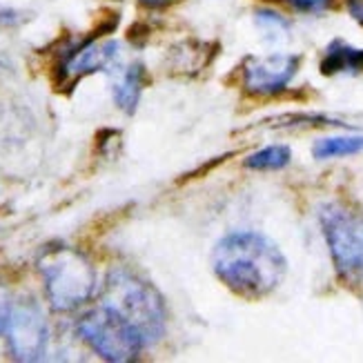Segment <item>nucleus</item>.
Here are the masks:
<instances>
[{
    "instance_id": "a211bd4d",
    "label": "nucleus",
    "mask_w": 363,
    "mask_h": 363,
    "mask_svg": "<svg viewBox=\"0 0 363 363\" xmlns=\"http://www.w3.org/2000/svg\"><path fill=\"white\" fill-rule=\"evenodd\" d=\"M138 3L143 5L145 9L159 11V9H165V7H169L172 3H177V0H138Z\"/></svg>"
},
{
    "instance_id": "20e7f679",
    "label": "nucleus",
    "mask_w": 363,
    "mask_h": 363,
    "mask_svg": "<svg viewBox=\"0 0 363 363\" xmlns=\"http://www.w3.org/2000/svg\"><path fill=\"white\" fill-rule=\"evenodd\" d=\"M319 220L337 274L348 286H363V214L335 201L323 205Z\"/></svg>"
},
{
    "instance_id": "39448f33",
    "label": "nucleus",
    "mask_w": 363,
    "mask_h": 363,
    "mask_svg": "<svg viewBox=\"0 0 363 363\" xmlns=\"http://www.w3.org/2000/svg\"><path fill=\"white\" fill-rule=\"evenodd\" d=\"M76 333L101 359L112 363L134 361L145 350L134 330L103 303L87 310L78 319Z\"/></svg>"
},
{
    "instance_id": "423d86ee",
    "label": "nucleus",
    "mask_w": 363,
    "mask_h": 363,
    "mask_svg": "<svg viewBox=\"0 0 363 363\" xmlns=\"http://www.w3.org/2000/svg\"><path fill=\"white\" fill-rule=\"evenodd\" d=\"M7 352L13 361L36 363L45 359L47 343H50V325L40 303L31 296L13 301L11 314L5 328Z\"/></svg>"
},
{
    "instance_id": "f257e3e1",
    "label": "nucleus",
    "mask_w": 363,
    "mask_h": 363,
    "mask_svg": "<svg viewBox=\"0 0 363 363\" xmlns=\"http://www.w3.org/2000/svg\"><path fill=\"white\" fill-rule=\"evenodd\" d=\"M212 270L234 294L263 298L286 279L288 261L270 236L255 230H236L214 245Z\"/></svg>"
},
{
    "instance_id": "f8f14e48",
    "label": "nucleus",
    "mask_w": 363,
    "mask_h": 363,
    "mask_svg": "<svg viewBox=\"0 0 363 363\" xmlns=\"http://www.w3.org/2000/svg\"><path fill=\"white\" fill-rule=\"evenodd\" d=\"M292 161V152L288 145H267L255 154H250L245 159V167L270 172V169H283Z\"/></svg>"
},
{
    "instance_id": "f3484780",
    "label": "nucleus",
    "mask_w": 363,
    "mask_h": 363,
    "mask_svg": "<svg viewBox=\"0 0 363 363\" xmlns=\"http://www.w3.org/2000/svg\"><path fill=\"white\" fill-rule=\"evenodd\" d=\"M16 23H21V16H18V11L0 7V25H16Z\"/></svg>"
},
{
    "instance_id": "ddd939ff",
    "label": "nucleus",
    "mask_w": 363,
    "mask_h": 363,
    "mask_svg": "<svg viewBox=\"0 0 363 363\" xmlns=\"http://www.w3.org/2000/svg\"><path fill=\"white\" fill-rule=\"evenodd\" d=\"M255 21L261 29V34L270 40V43H279L286 40L290 34V21L283 13L274 11V9H259Z\"/></svg>"
},
{
    "instance_id": "6e6552de",
    "label": "nucleus",
    "mask_w": 363,
    "mask_h": 363,
    "mask_svg": "<svg viewBox=\"0 0 363 363\" xmlns=\"http://www.w3.org/2000/svg\"><path fill=\"white\" fill-rule=\"evenodd\" d=\"M301 58L296 54L252 56L243 65V87L252 96H274L286 89L298 72Z\"/></svg>"
},
{
    "instance_id": "4468645a",
    "label": "nucleus",
    "mask_w": 363,
    "mask_h": 363,
    "mask_svg": "<svg viewBox=\"0 0 363 363\" xmlns=\"http://www.w3.org/2000/svg\"><path fill=\"white\" fill-rule=\"evenodd\" d=\"M281 3H286L290 9H294L298 13L319 16V13H325L330 7H333L335 0H281Z\"/></svg>"
},
{
    "instance_id": "f03ea898",
    "label": "nucleus",
    "mask_w": 363,
    "mask_h": 363,
    "mask_svg": "<svg viewBox=\"0 0 363 363\" xmlns=\"http://www.w3.org/2000/svg\"><path fill=\"white\" fill-rule=\"evenodd\" d=\"M101 303L116 312L134 330L145 348L163 339L167 328V308L163 296L154 288V283L130 267L121 265L109 270L103 283Z\"/></svg>"
},
{
    "instance_id": "9d476101",
    "label": "nucleus",
    "mask_w": 363,
    "mask_h": 363,
    "mask_svg": "<svg viewBox=\"0 0 363 363\" xmlns=\"http://www.w3.org/2000/svg\"><path fill=\"white\" fill-rule=\"evenodd\" d=\"M363 69V50L343 43L333 40L323 52L321 58V72L333 76V74H354Z\"/></svg>"
},
{
    "instance_id": "dca6fc26",
    "label": "nucleus",
    "mask_w": 363,
    "mask_h": 363,
    "mask_svg": "<svg viewBox=\"0 0 363 363\" xmlns=\"http://www.w3.org/2000/svg\"><path fill=\"white\" fill-rule=\"evenodd\" d=\"M345 9L359 25H363V0H345Z\"/></svg>"
},
{
    "instance_id": "7ed1b4c3",
    "label": "nucleus",
    "mask_w": 363,
    "mask_h": 363,
    "mask_svg": "<svg viewBox=\"0 0 363 363\" xmlns=\"http://www.w3.org/2000/svg\"><path fill=\"white\" fill-rule=\"evenodd\" d=\"M45 296L52 310L74 312L96 292V270L81 250L69 245H50L38 259Z\"/></svg>"
},
{
    "instance_id": "1a4fd4ad",
    "label": "nucleus",
    "mask_w": 363,
    "mask_h": 363,
    "mask_svg": "<svg viewBox=\"0 0 363 363\" xmlns=\"http://www.w3.org/2000/svg\"><path fill=\"white\" fill-rule=\"evenodd\" d=\"M147 72L143 62H132V65L118 69L116 67V81L112 85V96L118 109H123L125 114H134L140 94L145 89Z\"/></svg>"
},
{
    "instance_id": "2eb2a0df",
    "label": "nucleus",
    "mask_w": 363,
    "mask_h": 363,
    "mask_svg": "<svg viewBox=\"0 0 363 363\" xmlns=\"http://www.w3.org/2000/svg\"><path fill=\"white\" fill-rule=\"evenodd\" d=\"M11 292L9 288L5 286L3 281H0V335H5V328H7V321H9V314H11Z\"/></svg>"
},
{
    "instance_id": "9b49d317",
    "label": "nucleus",
    "mask_w": 363,
    "mask_h": 363,
    "mask_svg": "<svg viewBox=\"0 0 363 363\" xmlns=\"http://www.w3.org/2000/svg\"><path fill=\"white\" fill-rule=\"evenodd\" d=\"M363 152V136H328L319 138L312 147L314 159H341V156H352Z\"/></svg>"
},
{
    "instance_id": "0eeeda50",
    "label": "nucleus",
    "mask_w": 363,
    "mask_h": 363,
    "mask_svg": "<svg viewBox=\"0 0 363 363\" xmlns=\"http://www.w3.org/2000/svg\"><path fill=\"white\" fill-rule=\"evenodd\" d=\"M101 34H94L85 40H67L60 50L56 60V85L58 89L76 85L81 78L107 72L109 67L118 65L121 47L116 40H99Z\"/></svg>"
}]
</instances>
